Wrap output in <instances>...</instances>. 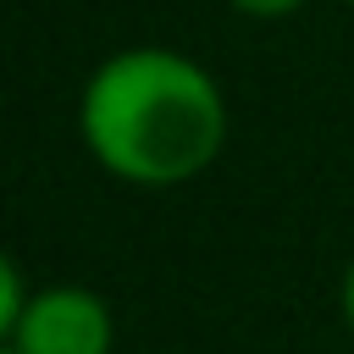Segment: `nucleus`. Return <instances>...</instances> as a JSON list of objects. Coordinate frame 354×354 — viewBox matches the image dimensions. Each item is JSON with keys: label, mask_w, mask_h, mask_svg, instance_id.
Instances as JSON below:
<instances>
[{"label": "nucleus", "mask_w": 354, "mask_h": 354, "mask_svg": "<svg viewBox=\"0 0 354 354\" xmlns=\"http://www.w3.org/2000/svg\"><path fill=\"white\" fill-rule=\"evenodd\" d=\"M77 127L88 155L138 188L199 177L227 144V100L216 77L160 44L122 50L94 66Z\"/></svg>", "instance_id": "obj_1"}, {"label": "nucleus", "mask_w": 354, "mask_h": 354, "mask_svg": "<svg viewBox=\"0 0 354 354\" xmlns=\"http://www.w3.org/2000/svg\"><path fill=\"white\" fill-rule=\"evenodd\" d=\"M111 310L88 288H44L6 326V354H111Z\"/></svg>", "instance_id": "obj_2"}, {"label": "nucleus", "mask_w": 354, "mask_h": 354, "mask_svg": "<svg viewBox=\"0 0 354 354\" xmlns=\"http://www.w3.org/2000/svg\"><path fill=\"white\" fill-rule=\"evenodd\" d=\"M22 304H28V299H22V271H17V260H6V266H0V332L22 315Z\"/></svg>", "instance_id": "obj_3"}, {"label": "nucleus", "mask_w": 354, "mask_h": 354, "mask_svg": "<svg viewBox=\"0 0 354 354\" xmlns=\"http://www.w3.org/2000/svg\"><path fill=\"white\" fill-rule=\"evenodd\" d=\"M243 17H260V22H271V17H288V11H299L304 0H232Z\"/></svg>", "instance_id": "obj_4"}, {"label": "nucleus", "mask_w": 354, "mask_h": 354, "mask_svg": "<svg viewBox=\"0 0 354 354\" xmlns=\"http://www.w3.org/2000/svg\"><path fill=\"white\" fill-rule=\"evenodd\" d=\"M343 315H348V326H354V266H348V277H343Z\"/></svg>", "instance_id": "obj_5"}, {"label": "nucleus", "mask_w": 354, "mask_h": 354, "mask_svg": "<svg viewBox=\"0 0 354 354\" xmlns=\"http://www.w3.org/2000/svg\"><path fill=\"white\" fill-rule=\"evenodd\" d=\"M348 6H354V0H348Z\"/></svg>", "instance_id": "obj_6"}]
</instances>
